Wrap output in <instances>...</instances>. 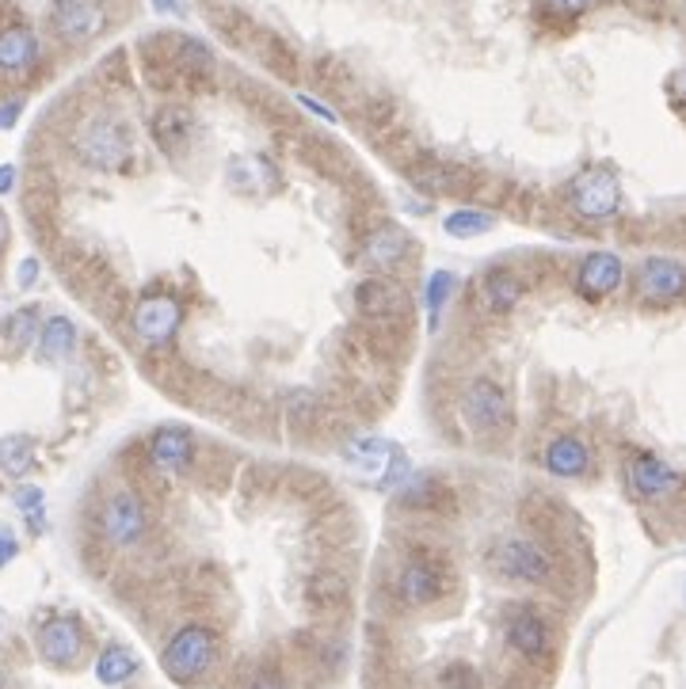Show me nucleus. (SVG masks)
<instances>
[{
    "label": "nucleus",
    "mask_w": 686,
    "mask_h": 689,
    "mask_svg": "<svg viewBox=\"0 0 686 689\" xmlns=\"http://www.w3.org/2000/svg\"><path fill=\"white\" fill-rule=\"evenodd\" d=\"M443 229H446V237H454V240H477V237H484V232L496 229V218H492V214L473 210V206H469V210L446 214Z\"/></svg>",
    "instance_id": "28"
},
{
    "label": "nucleus",
    "mask_w": 686,
    "mask_h": 689,
    "mask_svg": "<svg viewBox=\"0 0 686 689\" xmlns=\"http://www.w3.org/2000/svg\"><path fill=\"white\" fill-rule=\"evenodd\" d=\"M43 61V35L31 23H12L0 31V77L35 73Z\"/></svg>",
    "instance_id": "11"
},
{
    "label": "nucleus",
    "mask_w": 686,
    "mask_h": 689,
    "mask_svg": "<svg viewBox=\"0 0 686 689\" xmlns=\"http://www.w3.org/2000/svg\"><path fill=\"white\" fill-rule=\"evenodd\" d=\"M35 464V438L31 435H4L0 438V472L23 476Z\"/></svg>",
    "instance_id": "27"
},
{
    "label": "nucleus",
    "mask_w": 686,
    "mask_h": 689,
    "mask_svg": "<svg viewBox=\"0 0 686 689\" xmlns=\"http://www.w3.org/2000/svg\"><path fill=\"white\" fill-rule=\"evenodd\" d=\"M546 469L553 472V476H564V480L584 476V472L592 469V450L572 435L553 438V443L546 446Z\"/></svg>",
    "instance_id": "19"
},
{
    "label": "nucleus",
    "mask_w": 686,
    "mask_h": 689,
    "mask_svg": "<svg viewBox=\"0 0 686 689\" xmlns=\"http://www.w3.org/2000/svg\"><path fill=\"white\" fill-rule=\"evenodd\" d=\"M38 332H43V320H38L35 306L12 312V317L4 320V328H0V335H4V343L12 351H27L31 343H38Z\"/></svg>",
    "instance_id": "26"
},
{
    "label": "nucleus",
    "mask_w": 686,
    "mask_h": 689,
    "mask_svg": "<svg viewBox=\"0 0 686 689\" xmlns=\"http://www.w3.org/2000/svg\"><path fill=\"white\" fill-rule=\"evenodd\" d=\"M446 590H450V575L431 556H409L393 575V598L409 610H424V606L438 602Z\"/></svg>",
    "instance_id": "4"
},
{
    "label": "nucleus",
    "mask_w": 686,
    "mask_h": 689,
    "mask_svg": "<svg viewBox=\"0 0 686 689\" xmlns=\"http://www.w3.org/2000/svg\"><path fill=\"white\" fill-rule=\"evenodd\" d=\"M134 675H138V659L118 644L103 647L100 659H95V678H100L103 686H123L130 682Z\"/></svg>",
    "instance_id": "25"
},
{
    "label": "nucleus",
    "mask_w": 686,
    "mask_h": 689,
    "mask_svg": "<svg viewBox=\"0 0 686 689\" xmlns=\"http://www.w3.org/2000/svg\"><path fill=\"white\" fill-rule=\"evenodd\" d=\"M492 567H496V575H504V579L512 583H549V575H553V560H549L530 537H518V533L496 541V549H492Z\"/></svg>",
    "instance_id": "7"
},
{
    "label": "nucleus",
    "mask_w": 686,
    "mask_h": 689,
    "mask_svg": "<svg viewBox=\"0 0 686 689\" xmlns=\"http://www.w3.org/2000/svg\"><path fill=\"white\" fill-rule=\"evenodd\" d=\"M569 203L580 218L587 221H606L621 210V183L610 168H587L572 180Z\"/></svg>",
    "instance_id": "6"
},
{
    "label": "nucleus",
    "mask_w": 686,
    "mask_h": 689,
    "mask_svg": "<svg viewBox=\"0 0 686 689\" xmlns=\"http://www.w3.org/2000/svg\"><path fill=\"white\" fill-rule=\"evenodd\" d=\"M12 187H15V168L12 164H0V195H8Z\"/></svg>",
    "instance_id": "38"
},
{
    "label": "nucleus",
    "mask_w": 686,
    "mask_h": 689,
    "mask_svg": "<svg viewBox=\"0 0 686 689\" xmlns=\"http://www.w3.org/2000/svg\"><path fill=\"white\" fill-rule=\"evenodd\" d=\"M637 294L649 306H672L686 294V267L664 255H652L637 267Z\"/></svg>",
    "instance_id": "9"
},
{
    "label": "nucleus",
    "mask_w": 686,
    "mask_h": 689,
    "mask_svg": "<svg viewBox=\"0 0 686 689\" xmlns=\"http://www.w3.org/2000/svg\"><path fill=\"white\" fill-rule=\"evenodd\" d=\"M38 652L50 667H73L84 652V629L77 617H50L38 629Z\"/></svg>",
    "instance_id": "13"
},
{
    "label": "nucleus",
    "mask_w": 686,
    "mask_h": 689,
    "mask_svg": "<svg viewBox=\"0 0 686 689\" xmlns=\"http://www.w3.org/2000/svg\"><path fill=\"white\" fill-rule=\"evenodd\" d=\"M107 27V4L103 0H50V35L61 46L92 43Z\"/></svg>",
    "instance_id": "5"
},
{
    "label": "nucleus",
    "mask_w": 686,
    "mask_h": 689,
    "mask_svg": "<svg viewBox=\"0 0 686 689\" xmlns=\"http://www.w3.org/2000/svg\"><path fill=\"white\" fill-rule=\"evenodd\" d=\"M195 461V438L183 427H161L149 438V464L161 472H183Z\"/></svg>",
    "instance_id": "16"
},
{
    "label": "nucleus",
    "mask_w": 686,
    "mask_h": 689,
    "mask_svg": "<svg viewBox=\"0 0 686 689\" xmlns=\"http://www.w3.org/2000/svg\"><path fill=\"white\" fill-rule=\"evenodd\" d=\"M8 244V221H4V214H0V248Z\"/></svg>",
    "instance_id": "41"
},
{
    "label": "nucleus",
    "mask_w": 686,
    "mask_h": 689,
    "mask_svg": "<svg viewBox=\"0 0 686 689\" xmlns=\"http://www.w3.org/2000/svg\"><path fill=\"white\" fill-rule=\"evenodd\" d=\"M249 689H286V682H283V675H278V670H256Z\"/></svg>",
    "instance_id": "34"
},
{
    "label": "nucleus",
    "mask_w": 686,
    "mask_h": 689,
    "mask_svg": "<svg viewBox=\"0 0 686 689\" xmlns=\"http://www.w3.org/2000/svg\"><path fill=\"white\" fill-rule=\"evenodd\" d=\"M149 130H153V141L164 149L169 157L180 153L183 146L191 141V130H195V118H191L187 107H180V103H164V107L153 111V123H149Z\"/></svg>",
    "instance_id": "18"
},
{
    "label": "nucleus",
    "mask_w": 686,
    "mask_h": 689,
    "mask_svg": "<svg viewBox=\"0 0 686 689\" xmlns=\"http://www.w3.org/2000/svg\"><path fill=\"white\" fill-rule=\"evenodd\" d=\"M393 458H397V446L386 443V438H374V435L355 438V443L343 446V461H351L363 472H374V476H386V469L393 464Z\"/></svg>",
    "instance_id": "20"
},
{
    "label": "nucleus",
    "mask_w": 686,
    "mask_h": 689,
    "mask_svg": "<svg viewBox=\"0 0 686 689\" xmlns=\"http://www.w3.org/2000/svg\"><path fill=\"white\" fill-rule=\"evenodd\" d=\"M629 487H633L641 499H664V495H672L675 487H679V472L660 458H652V453H637V458L629 461Z\"/></svg>",
    "instance_id": "15"
},
{
    "label": "nucleus",
    "mask_w": 686,
    "mask_h": 689,
    "mask_svg": "<svg viewBox=\"0 0 686 689\" xmlns=\"http://www.w3.org/2000/svg\"><path fill=\"white\" fill-rule=\"evenodd\" d=\"M15 278H20V286H35L38 278V260H23L20 271H15Z\"/></svg>",
    "instance_id": "36"
},
{
    "label": "nucleus",
    "mask_w": 686,
    "mask_h": 689,
    "mask_svg": "<svg viewBox=\"0 0 686 689\" xmlns=\"http://www.w3.org/2000/svg\"><path fill=\"white\" fill-rule=\"evenodd\" d=\"M153 8L157 12H164V15H175L180 12V0H153Z\"/></svg>",
    "instance_id": "40"
},
{
    "label": "nucleus",
    "mask_w": 686,
    "mask_h": 689,
    "mask_svg": "<svg viewBox=\"0 0 686 689\" xmlns=\"http://www.w3.org/2000/svg\"><path fill=\"white\" fill-rule=\"evenodd\" d=\"M621 275H626V267H621L618 255L595 252V255H587L584 267H580L576 286L584 298H606V294H614L621 286Z\"/></svg>",
    "instance_id": "17"
},
{
    "label": "nucleus",
    "mask_w": 686,
    "mask_h": 689,
    "mask_svg": "<svg viewBox=\"0 0 686 689\" xmlns=\"http://www.w3.org/2000/svg\"><path fill=\"white\" fill-rule=\"evenodd\" d=\"M672 92H675V100L686 103V66L672 77Z\"/></svg>",
    "instance_id": "39"
},
{
    "label": "nucleus",
    "mask_w": 686,
    "mask_h": 689,
    "mask_svg": "<svg viewBox=\"0 0 686 689\" xmlns=\"http://www.w3.org/2000/svg\"><path fill=\"white\" fill-rule=\"evenodd\" d=\"M504 636L512 652L526 655V659H546L549 655V624L538 610H512L504 621Z\"/></svg>",
    "instance_id": "14"
},
{
    "label": "nucleus",
    "mask_w": 686,
    "mask_h": 689,
    "mask_svg": "<svg viewBox=\"0 0 686 689\" xmlns=\"http://www.w3.org/2000/svg\"><path fill=\"white\" fill-rule=\"evenodd\" d=\"M73 347H77L73 320H66V317H50V320H46L43 332H38V355H43L46 363H58V358H66Z\"/></svg>",
    "instance_id": "24"
},
{
    "label": "nucleus",
    "mask_w": 686,
    "mask_h": 689,
    "mask_svg": "<svg viewBox=\"0 0 686 689\" xmlns=\"http://www.w3.org/2000/svg\"><path fill=\"white\" fill-rule=\"evenodd\" d=\"M306 606L313 613H340L347 610V579L336 572H321L309 579L306 587Z\"/></svg>",
    "instance_id": "23"
},
{
    "label": "nucleus",
    "mask_w": 686,
    "mask_h": 689,
    "mask_svg": "<svg viewBox=\"0 0 686 689\" xmlns=\"http://www.w3.org/2000/svg\"><path fill=\"white\" fill-rule=\"evenodd\" d=\"M518 301H523V283L512 275V271H489L481 278V306L492 312V317H504L512 312Z\"/></svg>",
    "instance_id": "21"
},
{
    "label": "nucleus",
    "mask_w": 686,
    "mask_h": 689,
    "mask_svg": "<svg viewBox=\"0 0 686 689\" xmlns=\"http://www.w3.org/2000/svg\"><path fill=\"white\" fill-rule=\"evenodd\" d=\"M180 320H183L180 301L169 298V294H149V298H141L138 309H134V332H138V340L149 343V347H164V343L180 332Z\"/></svg>",
    "instance_id": "10"
},
{
    "label": "nucleus",
    "mask_w": 686,
    "mask_h": 689,
    "mask_svg": "<svg viewBox=\"0 0 686 689\" xmlns=\"http://www.w3.org/2000/svg\"><path fill=\"white\" fill-rule=\"evenodd\" d=\"M15 552H20L15 537H12V533H0V567H4L8 560H15Z\"/></svg>",
    "instance_id": "37"
},
{
    "label": "nucleus",
    "mask_w": 686,
    "mask_h": 689,
    "mask_svg": "<svg viewBox=\"0 0 686 689\" xmlns=\"http://www.w3.org/2000/svg\"><path fill=\"white\" fill-rule=\"evenodd\" d=\"M438 682H443V689H481V686H477V675H473L469 667H461V663L446 667Z\"/></svg>",
    "instance_id": "32"
},
{
    "label": "nucleus",
    "mask_w": 686,
    "mask_h": 689,
    "mask_svg": "<svg viewBox=\"0 0 686 689\" xmlns=\"http://www.w3.org/2000/svg\"><path fill=\"white\" fill-rule=\"evenodd\" d=\"M355 309L370 320H409V290L397 286L393 278H363L355 286Z\"/></svg>",
    "instance_id": "12"
},
{
    "label": "nucleus",
    "mask_w": 686,
    "mask_h": 689,
    "mask_svg": "<svg viewBox=\"0 0 686 689\" xmlns=\"http://www.w3.org/2000/svg\"><path fill=\"white\" fill-rule=\"evenodd\" d=\"M214 659H218V636L206 624H183L161 652L164 675L180 686L198 682L214 667Z\"/></svg>",
    "instance_id": "2"
},
{
    "label": "nucleus",
    "mask_w": 686,
    "mask_h": 689,
    "mask_svg": "<svg viewBox=\"0 0 686 689\" xmlns=\"http://www.w3.org/2000/svg\"><path fill=\"white\" fill-rule=\"evenodd\" d=\"M461 415L477 435H507L515 423L512 400H507L504 384L492 378H473L461 392Z\"/></svg>",
    "instance_id": "3"
},
{
    "label": "nucleus",
    "mask_w": 686,
    "mask_h": 689,
    "mask_svg": "<svg viewBox=\"0 0 686 689\" xmlns=\"http://www.w3.org/2000/svg\"><path fill=\"white\" fill-rule=\"evenodd\" d=\"M454 290H458V275H454V271H431V275H427L424 301H427L431 332H435L438 320H443V309H446V301H450Z\"/></svg>",
    "instance_id": "29"
},
{
    "label": "nucleus",
    "mask_w": 686,
    "mask_h": 689,
    "mask_svg": "<svg viewBox=\"0 0 686 689\" xmlns=\"http://www.w3.org/2000/svg\"><path fill=\"white\" fill-rule=\"evenodd\" d=\"M146 507L134 492H115L103 499L100 507V530L111 544L126 549V544H138L146 537Z\"/></svg>",
    "instance_id": "8"
},
{
    "label": "nucleus",
    "mask_w": 686,
    "mask_h": 689,
    "mask_svg": "<svg viewBox=\"0 0 686 689\" xmlns=\"http://www.w3.org/2000/svg\"><path fill=\"white\" fill-rule=\"evenodd\" d=\"M15 507H20V515H27V526H31V533H43V492L38 487H15Z\"/></svg>",
    "instance_id": "30"
},
{
    "label": "nucleus",
    "mask_w": 686,
    "mask_h": 689,
    "mask_svg": "<svg viewBox=\"0 0 686 689\" xmlns=\"http://www.w3.org/2000/svg\"><path fill=\"white\" fill-rule=\"evenodd\" d=\"M20 115H23V95H4V100H0V130L15 126Z\"/></svg>",
    "instance_id": "33"
},
{
    "label": "nucleus",
    "mask_w": 686,
    "mask_h": 689,
    "mask_svg": "<svg viewBox=\"0 0 686 689\" xmlns=\"http://www.w3.org/2000/svg\"><path fill=\"white\" fill-rule=\"evenodd\" d=\"M538 4L546 8L549 15H557V20H576V15H584L595 0H538Z\"/></svg>",
    "instance_id": "31"
},
{
    "label": "nucleus",
    "mask_w": 686,
    "mask_h": 689,
    "mask_svg": "<svg viewBox=\"0 0 686 689\" xmlns=\"http://www.w3.org/2000/svg\"><path fill=\"white\" fill-rule=\"evenodd\" d=\"M298 103H301L306 111H313L317 118H324V123H336V111H329L321 100H313V95H298Z\"/></svg>",
    "instance_id": "35"
},
{
    "label": "nucleus",
    "mask_w": 686,
    "mask_h": 689,
    "mask_svg": "<svg viewBox=\"0 0 686 689\" xmlns=\"http://www.w3.org/2000/svg\"><path fill=\"white\" fill-rule=\"evenodd\" d=\"M404 252H409V237L397 226H378L370 232V240H366L363 260L370 263V267L386 271V267H397V263L404 260Z\"/></svg>",
    "instance_id": "22"
},
{
    "label": "nucleus",
    "mask_w": 686,
    "mask_h": 689,
    "mask_svg": "<svg viewBox=\"0 0 686 689\" xmlns=\"http://www.w3.org/2000/svg\"><path fill=\"white\" fill-rule=\"evenodd\" d=\"M73 153L84 160L88 168H103V172H115V168L130 164L134 157V138L126 130V123L115 111H92L73 134Z\"/></svg>",
    "instance_id": "1"
}]
</instances>
